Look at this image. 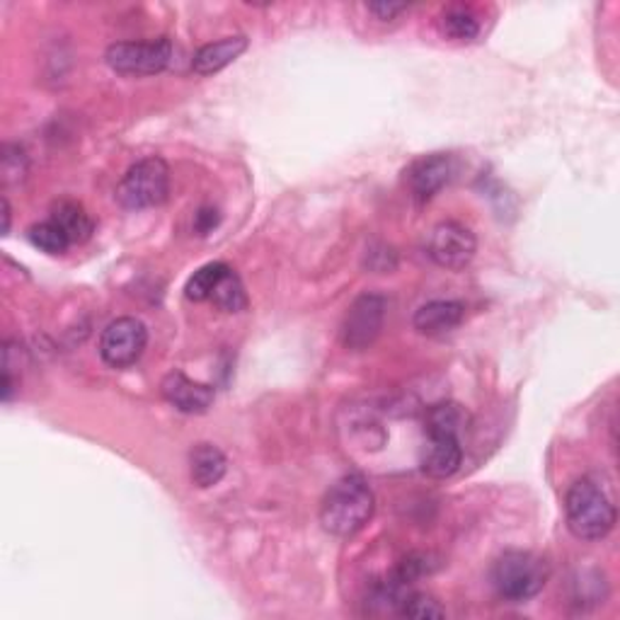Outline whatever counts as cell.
<instances>
[{"label":"cell","mask_w":620,"mask_h":620,"mask_svg":"<svg viewBox=\"0 0 620 620\" xmlns=\"http://www.w3.org/2000/svg\"><path fill=\"white\" fill-rule=\"evenodd\" d=\"M376 509L374 490L361 475H345L327 490L320 504V524L337 539H351L371 521Z\"/></svg>","instance_id":"1"},{"label":"cell","mask_w":620,"mask_h":620,"mask_svg":"<svg viewBox=\"0 0 620 620\" xmlns=\"http://www.w3.org/2000/svg\"><path fill=\"white\" fill-rule=\"evenodd\" d=\"M565 516L572 535L580 541H602L616 526V506L592 478L577 480L567 490Z\"/></svg>","instance_id":"2"},{"label":"cell","mask_w":620,"mask_h":620,"mask_svg":"<svg viewBox=\"0 0 620 620\" xmlns=\"http://www.w3.org/2000/svg\"><path fill=\"white\" fill-rule=\"evenodd\" d=\"M551 577V567L535 553L506 551L492 567V586L509 604H524L539 596Z\"/></svg>","instance_id":"3"},{"label":"cell","mask_w":620,"mask_h":620,"mask_svg":"<svg viewBox=\"0 0 620 620\" xmlns=\"http://www.w3.org/2000/svg\"><path fill=\"white\" fill-rule=\"evenodd\" d=\"M170 194V168L163 158H143L131 165L117 184V202L129 211L153 209Z\"/></svg>","instance_id":"4"},{"label":"cell","mask_w":620,"mask_h":620,"mask_svg":"<svg viewBox=\"0 0 620 620\" xmlns=\"http://www.w3.org/2000/svg\"><path fill=\"white\" fill-rule=\"evenodd\" d=\"M107 66L121 76L163 74L172 61V41L158 37L151 41H117L105 54Z\"/></svg>","instance_id":"5"},{"label":"cell","mask_w":620,"mask_h":620,"mask_svg":"<svg viewBox=\"0 0 620 620\" xmlns=\"http://www.w3.org/2000/svg\"><path fill=\"white\" fill-rule=\"evenodd\" d=\"M148 345V330L139 318H117L102 330L100 357L112 369H129L143 357Z\"/></svg>","instance_id":"6"},{"label":"cell","mask_w":620,"mask_h":620,"mask_svg":"<svg viewBox=\"0 0 620 620\" xmlns=\"http://www.w3.org/2000/svg\"><path fill=\"white\" fill-rule=\"evenodd\" d=\"M427 253L434 262L443 270L461 272L473 262L478 253V241L470 229H465L458 221H443L431 231Z\"/></svg>","instance_id":"7"},{"label":"cell","mask_w":620,"mask_h":620,"mask_svg":"<svg viewBox=\"0 0 620 620\" xmlns=\"http://www.w3.org/2000/svg\"><path fill=\"white\" fill-rule=\"evenodd\" d=\"M386 323V298L378 294L359 296L347 310L343 323V345L347 349H369L376 343Z\"/></svg>","instance_id":"8"},{"label":"cell","mask_w":620,"mask_h":620,"mask_svg":"<svg viewBox=\"0 0 620 620\" xmlns=\"http://www.w3.org/2000/svg\"><path fill=\"white\" fill-rule=\"evenodd\" d=\"M160 392L175 410L184 412V415H204V412L214 405L216 398L211 386L192 380L190 376H184L182 371H172V374L165 376Z\"/></svg>","instance_id":"9"},{"label":"cell","mask_w":620,"mask_h":620,"mask_svg":"<svg viewBox=\"0 0 620 620\" xmlns=\"http://www.w3.org/2000/svg\"><path fill=\"white\" fill-rule=\"evenodd\" d=\"M405 175L412 196H415L417 202H429L449 184L453 175V163L449 155L434 153L412 163Z\"/></svg>","instance_id":"10"},{"label":"cell","mask_w":620,"mask_h":620,"mask_svg":"<svg viewBox=\"0 0 620 620\" xmlns=\"http://www.w3.org/2000/svg\"><path fill=\"white\" fill-rule=\"evenodd\" d=\"M463 463V447L458 437H429L422 449V473L434 480H447L456 475Z\"/></svg>","instance_id":"11"},{"label":"cell","mask_w":620,"mask_h":620,"mask_svg":"<svg viewBox=\"0 0 620 620\" xmlns=\"http://www.w3.org/2000/svg\"><path fill=\"white\" fill-rule=\"evenodd\" d=\"M245 49H247V37L243 35L211 41V44H206L196 51L192 59V70L196 76L219 74L225 66H231L235 59H241L245 54Z\"/></svg>","instance_id":"12"},{"label":"cell","mask_w":620,"mask_h":620,"mask_svg":"<svg viewBox=\"0 0 620 620\" xmlns=\"http://www.w3.org/2000/svg\"><path fill=\"white\" fill-rule=\"evenodd\" d=\"M465 318V306L458 301H431L415 313V330L419 335L441 337L456 330Z\"/></svg>","instance_id":"13"},{"label":"cell","mask_w":620,"mask_h":620,"mask_svg":"<svg viewBox=\"0 0 620 620\" xmlns=\"http://www.w3.org/2000/svg\"><path fill=\"white\" fill-rule=\"evenodd\" d=\"M225 470H229V461H225L223 451L214 447V443H199L190 453V473L196 488H214V485L223 480Z\"/></svg>","instance_id":"14"},{"label":"cell","mask_w":620,"mask_h":620,"mask_svg":"<svg viewBox=\"0 0 620 620\" xmlns=\"http://www.w3.org/2000/svg\"><path fill=\"white\" fill-rule=\"evenodd\" d=\"M49 221H54L59 229L66 233L70 245L88 243L92 231H95V221H92V216L76 202L56 204Z\"/></svg>","instance_id":"15"},{"label":"cell","mask_w":620,"mask_h":620,"mask_svg":"<svg viewBox=\"0 0 620 620\" xmlns=\"http://www.w3.org/2000/svg\"><path fill=\"white\" fill-rule=\"evenodd\" d=\"M465 425V415L456 402H439L431 405L425 417V429L429 437H458Z\"/></svg>","instance_id":"16"},{"label":"cell","mask_w":620,"mask_h":620,"mask_svg":"<svg viewBox=\"0 0 620 620\" xmlns=\"http://www.w3.org/2000/svg\"><path fill=\"white\" fill-rule=\"evenodd\" d=\"M229 272V264L225 262H209V264H204L202 270H196L192 276H190V282L188 286H184V296L190 298V301H211V294H214V288L219 286L221 282V276Z\"/></svg>","instance_id":"17"},{"label":"cell","mask_w":620,"mask_h":620,"mask_svg":"<svg viewBox=\"0 0 620 620\" xmlns=\"http://www.w3.org/2000/svg\"><path fill=\"white\" fill-rule=\"evenodd\" d=\"M211 301L216 308L225 310V313H241V310L247 308V294H245V286L241 282V276H237L231 267L229 272L221 276L219 286L214 288L211 294Z\"/></svg>","instance_id":"18"},{"label":"cell","mask_w":620,"mask_h":620,"mask_svg":"<svg viewBox=\"0 0 620 620\" xmlns=\"http://www.w3.org/2000/svg\"><path fill=\"white\" fill-rule=\"evenodd\" d=\"M443 35L456 41H470L480 35V23L468 8H449L441 15Z\"/></svg>","instance_id":"19"},{"label":"cell","mask_w":620,"mask_h":620,"mask_svg":"<svg viewBox=\"0 0 620 620\" xmlns=\"http://www.w3.org/2000/svg\"><path fill=\"white\" fill-rule=\"evenodd\" d=\"M27 237H29V243L39 247V250L47 253V255H64L70 247V241L66 237V233L61 231L54 221H44V223L33 225Z\"/></svg>","instance_id":"20"},{"label":"cell","mask_w":620,"mask_h":620,"mask_svg":"<svg viewBox=\"0 0 620 620\" xmlns=\"http://www.w3.org/2000/svg\"><path fill=\"white\" fill-rule=\"evenodd\" d=\"M398 613L405 618H415V620H437V618L447 616V608H443L437 598L429 594L410 592L405 598H402Z\"/></svg>","instance_id":"21"},{"label":"cell","mask_w":620,"mask_h":620,"mask_svg":"<svg viewBox=\"0 0 620 620\" xmlns=\"http://www.w3.org/2000/svg\"><path fill=\"white\" fill-rule=\"evenodd\" d=\"M194 225H196V231H199V235L211 233L216 225H219V211L209 209V206H206V209H202L199 214H196Z\"/></svg>","instance_id":"22"},{"label":"cell","mask_w":620,"mask_h":620,"mask_svg":"<svg viewBox=\"0 0 620 620\" xmlns=\"http://www.w3.org/2000/svg\"><path fill=\"white\" fill-rule=\"evenodd\" d=\"M371 13H374L378 20H392L398 17L400 13H405L408 5H396V3H371L369 5Z\"/></svg>","instance_id":"23"},{"label":"cell","mask_w":620,"mask_h":620,"mask_svg":"<svg viewBox=\"0 0 620 620\" xmlns=\"http://www.w3.org/2000/svg\"><path fill=\"white\" fill-rule=\"evenodd\" d=\"M3 219H5V225H3V235L10 233V204L8 199L3 196Z\"/></svg>","instance_id":"24"}]
</instances>
